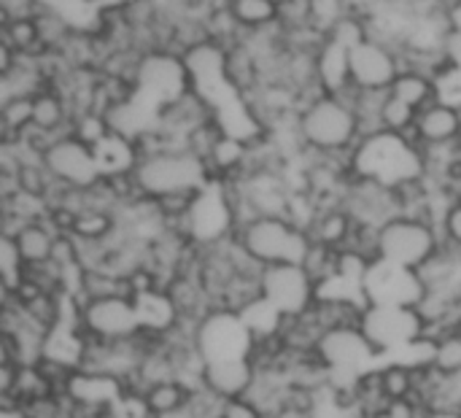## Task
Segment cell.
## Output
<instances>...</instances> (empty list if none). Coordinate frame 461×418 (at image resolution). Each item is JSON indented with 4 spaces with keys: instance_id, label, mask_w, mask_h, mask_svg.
Listing matches in <instances>:
<instances>
[{
    "instance_id": "obj_2",
    "label": "cell",
    "mask_w": 461,
    "mask_h": 418,
    "mask_svg": "<svg viewBox=\"0 0 461 418\" xmlns=\"http://www.w3.org/2000/svg\"><path fill=\"white\" fill-rule=\"evenodd\" d=\"M351 176L375 181L386 189H402L413 181L427 178L424 151L408 138L397 132H378L362 138L351 154Z\"/></svg>"
},
{
    "instance_id": "obj_12",
    "label": "cell",
    "mask_w": 461,
    "mask_h": 418,
    "mask_svg": "<svg viewBox=\"0 0 461 418\" xmlns=\"http://www.w3.org/2000/svg\"><path fill=\"white\" fill-rule=\"evenodd\" d=\"M362 292L367 305H392V308H421L429 295L419 270H408L384 259L370 262Z\"/></svg>"
},
{
    "instance_id": "obj_7",
    "label": "cell",
    "mask_w": 461,
    "mask_h": 418,
    "mask_svg": "<svg viewBox=\"0 0 461 418\" xmlns=\"http://www.w3.org/2000/svg\"><path fill=\"white\" fill-rule=\"evenodd\" d=\"M259 341L249 330L240 314L227 308H211L197 319L192 332V349L205 365L254 359Z\"/></svg>"
},
{
    "instance_id": "obj_14",
    "label": "cell",
    "mask_w": 461,
    "mask_h": 418,
    "mask_svg": "<svg viewBox=\"0 0 461 418\" xmlns=\"http://www.w3.org/2000/svg\"><path fill=\"white\" fill-rule=\"evenodd\" d=\"M405 70L400 49L375 38L362 41L348 51V81L362 92H389Z\"/></svg>"
},
{
    "instance_id": "obj_29",
    "label": "cell",
    "mask_w": 461,
    "mask_h": 418,
    "mask_svg": "<svg viewBox=\"0 0 461 418\" xmlns=\"http://www.w3.org/2000/svg\"><path fill=\"white\" fill-rule=\"evenodd\" d=\"M0 418H30V416H27L24 405H19V403H11V400H3Z\"/></svg>"
},
{
    "instance_id": "obj_5",
    "label": "cell",
    "mask_w": 461,
    "mask_h": 418,
    "mask_svg": "<svg viewBox=\"0 0 461 418\" xmlns=\"http://www.w3.org/2000/svg\"><path fill=\"white\" fill-rule=\"evenodd\" d=\"M173 230H178L197 251H213L235 241L238 216L227 181L213 178L203 192H197L186 219Z\"/></svg>"
},
{
    "instance_id": "obj_31",
    "label": "cell",
    "mask_w": 461,
    "mask_h": 418,
    "mask_svg": "<svg viewBox=\"0 0 461 418\" xmlns=\"http://www.w3.org/2000/svg\"><path fill=\"white\" fill-rule=\"evenodd\" d=\"M365 418H392L386 411H381V413H373V416H365Z\"/></svg>"
},
{
    "instance_id": "obj_24",
    "label": "cell",
    "mask_w": 461,
    "mask_h": 418,
    "mask_svg": "<svg viewBox=\"0 0 461 418\" xmlns=\"http://www.w3.org/2000/svg\"><path fill=\"white\" fill-rule=\"evenodd\" d=\"M432 370L440 376H461V332L451 330L435 341V354H432Z\"/></svg>"
},
{
    "instance_id": "obj_30",
    "label": "cell",
    "mask_w": 461,
    "mask_h": 418,
    "mask_svg": "<svg viewBox=\"0 0 461 418\" xmlns=\"http://www.w3.org/2000/svg\"><path fill=\"white\" fill-rule=\"evenodd\" d=\"M421 418H461V408H427Z\"/></svg>"
},
{
    "instance_id": "obj_15",
    "label": "cell",
    "mask_w": 461,
    "mask_h": 418,
    "mask_svg": "<svg viewBox=\"0 0 461 418\" xmlns=\"http://www.w3.org/2000/svg\"><path fill=\"white\" fill-rule=\"evenodd\" d=\"M421 151L461 143V111L446 103H429L424 111H419L413 132L408 135Z\"/></svg>"
},
{
    "instance_id": "obj_4",
    "label": "cell",
    "mask_w": 461,
    "mask_h": 418,
    "mask_svg": "<svg viewBox=\"0 0 461 418\" xmlns=\"http://www.w3.org/2000/svg\"><path fill=\"white\" fill-rule=\"evenodd\" d=\"M235 241L259 268L303 265L313 249V238L289 216H259L238 230Z\"/></svg>"
},
{
    "instance_id": "obj_6",
    "label": "cell",
    "mask_w": 461,
    "mask_h": 418,
    "mask_svg": "<svg viewBox=\"0 0 461 418\" xmlns=\"http://www.w3.org/2000/svg\"><path fill=\"white\" fill-rule=\"evenodd\" d=\"M440 249H443L440 224L419 216H394L378 230L375 238V259L408 270H421L440 254Z\"/></svg>"
},
{
    "instance_id": "obj_18",
    "label": "cell",
    "mask_w": 461,
    "mask_h": 418,
    "mask_svg": "<svg viewBox=\"0 0 461 418\" xmlns=\"http://www.w3.org/2000/svg\"><path fill=\"white\" fill-rule=\"evenodd\" d=\"M57 238L59 235L54 232V227L49 224V219H43V222L24 224L14 235V243H16V251H19V257L24 259L27 268H41V265L51 262Z\"/></svg>"
},
{
    "instance_id": "obj_23",
    "label": "cell",
    "mask_w": 461,
    "mask_h": 418,
    "mask_svg": "<svg viewBox=\"0 0 461 418\" xmlns=\"http://www.w3.org/2000/svg\"><path fill=\"white\" fill-rule=\"evenodd\" d=\"M0 273H3L5 297H11V295L27 281V273H30V268L24 265V259H22L19 251H16L14 238H5V235H3V241H0Z\"/></svg>"
},
{
    "instance_id": "obj_9",
    "label": "cell",
    "mask_w": 461,
    "mask_h": 418,
    "mask_svg": "<svg viewBox=\"0 0 461 418\" xmlns=\"http://www.w3.org/2000/svg\"><path fill=\"white\" fill-rule=\"evenodd\" d=\"M313 357L327 370L330 384H335L343 376H348L357 384L381 359L378 351L370 346V341L365 338V332L359 327H335V330H327L319 338V343L313 349Z\"/></svg>"
},
{
    "instance_id": "obj_28",
    "label": "cell",
    "mask_w": 461,
    "mask_h": 418,
    "mask_svg": "<svg viewBox=\"0 0 461 418\" xmlns=\"http://www.w3.org/2000/svg\"><path fill=\"white\" fill-rule=\"evenodd\" d=\"M446 57H448V65L459 68L461 70V30L448 35V43H446Z\"/></svg>"
},
{
    "instance_id": "obj_3",
    "label": "cell",
    "mask_w": 461,
    "mask_h": 418,
    "mask_svg": "<svg viewBox=\"0 0 461 418\" xmlns=\"http://www.w3.org/2000/svg\"><path fill=\"white\" fill-rule=\"evenodd\" d=\"M132 178L140 197L159 203L167 197L197 195L216 176L211 165L197 154H192L189 149H159L138 157Z\"/></svg>"
},
{
    "instance_id": "obj_13",
    "label": "cell",
    "mask_w": 461,
    "mask_h": 418,
    "mask_svg": "<svg viewBox=\"0 0 461 418\" xmlns=\"http://www.w3.org/2000/svg\"><path fill=\"white\" fill-rule=\"evenodd\" d=\"M78 327L86 341H97V343H127L140 338V319L132 297L81 303Z\"/></svg>"
},
{
    "instance_id": "obj_16",
    "label": "cell",
    "mask_w": 461,
    "mask_h": 418,
    "mask_svg": "<svg viewBox=\"0 0 461 418\" xmlns=\"http://www.w3.org/2000/svg\"><path fill=\"white\" fill-rule=\"evenodd\" d=\"M257 378H259V368L254 359L216 362V365H205L203 386L219 400H238V397L251 395V389L257 386Z\"/></svg>"
},
{
    "instance_id": "obj_10",
    "label": "cell",
    "mask_w": 461,
    "mask_h": 418,
    "mask_svg": "<svg viewBox=\"0 0 461 418\" xmlns=\"http://www.w3.org/2000/svg\"><path fill=\"white\" fill-rule=\"evenodd\" d=\"M259 297L267 300L284 319H303L313 311L319 300V286L303 265L262 268Z\"/></svg>"
},
{
    "instance_id": "obj_26",
    "label": "cell",
    "mask_w": 461,
    "mask_h": 418,
    "mask_svg": "<svg viewBox=\"0 0 461 418\" xmlns=\"http://www.w3.org/2000/svg\"><path fill=\"white\" fill-rule=\"evenodd\" d=\"M111 418H154L143 395H135V392H124L111 408H108Z\"/></svg>"
},
{
    "instance_id": "obj_17",
    "label": "cell",
    "mask_w": 461,
    "mask_h": 418,
    "mask_svg": "<svg viewBox=\"0 0 461 418\" xmlns=\"http://www.w3.org/2000/svg\"><path fill=\"white\" fill-rule=\"evenodd\" d=\"M357 230H359L357 219L343 205L319 208L316 219L308 227L313 243L327 246L332 251H348L354 246V241H357Z\"/></svg>"
},
{
    "instance_id": "obj_20",
    "label": "cell",
    "mask_w": 461,
    "mask_h": 418,
    "mask_svg": "<svg viewBox=\"0 0 461 418\" xmlns=\"http://www.w3.org/2000/svg\"><path fill=\"white\" fill-rule=\"evenodd\" d=\"M389 95L400 103H405L408 108H413L416 114L424 111L429 103L438 100V92H435V78L421 73V70H413V68H405L400 73V78L392 84Z\"/></svg>"
},
{
    "instance_id": "obj_21",
    "label": "cell",
    "mask_w": 461,
    "mask_h": 418,
    "mask_svg": "<svg viewBox=\"0 0 461 418\" xmlns=\"http://www.w3.org/2000/svg\"><path fill=\"white\" fill-rule=\"evenodd\" d=\"M378 370H381V389L389 403H402V400L419 403V370H411V368H402L394 362L384 365Z\"/></svg>"
},
{
    "instance_id": "obj_25",
    "label": "cell",
    "mask_w": 461,
    "mask_h": 418,
    "mask_svg": "<svg viewBox=\"0 0 461 418\" xmlns=\"http://www.w3.org/2000/svg\"><path fill=\"white\" fill-rule=\"evenodd\" d=\"M440 235L443 246L461 254V200H451L440 216Z\"/></svg>"
},
{
    "instance_id": "obj_8",
    "label": "cell",
    "mask_w": 461,
    "mask_h": 418,
    "mask_svg": "<svg viewBox=\"0 0 461 418\" xmlns=\"http://www.w3.org/2000/svg\"><path fill=\"white\" fill-rule=\"evenodd\" d=\"M359 330L365 332L370 346L378 351V357L429 341V322L421 314V308L367 305L362 311Z\"/></svg>"
},
{
    "instance_id": "obj_1",
    "label": "cell",
    "mask_w": 461,
    "mask_h": 418,
    "mask_svg": "<svg viewBox=\"0 0 461 418\" xmlns=\"http://www.w3.org/2000/svg\"><path fill=\"white\" fill-rule=\"evenodd\" d=\"M297 141L316 157H351L362 141L359 116L348 97L343 95H319L300 105Z\"/></svg>"
},
{
    "instance_id": "obj_11",
    "label": "cell",
    "mask_w": 461,
    "mask_h": 418,
    "mask_svg": "<svg viewBox=\"0 0 461 418\" xmlns=\"http://www.w3.org/2000/svg\"><path fill=\"white\" fill-rule=\"evenodd\" d=\"M43 168L49 170V176L68 189H78V192H89L103 181L95 149L84 141H78L76 135L65 132L57 135L51 141V146L43 151L41 157Z\"/></svg>"
},
{
    "instance_id": "obj_27",
    "label": "cell",
    "mask_w": 461,
    "mask_h": 418,
    "mask_svg": "<svg viewBox=\"0 0 461 418\" xmlns=\"http://www.w3.org/2000/svg\"><path fill=\"white\" fill-rule=\"evenodd\" d=\"M219 418H267L265 411L251 400V397H238V400H224Z\"/></svg>"
},
{
    "instance_id": "obj_22",
    "label": "cell",
    "mask_w": 461,
    "mask_h": 418,
    "mask_svg": "<svg viewBox=\"0 0 461 418\" xmlns=\"http://www.w3.org/2000/svg\"><path fill=\"white\" fill-rule=\"evenodd\" d=\"M143 400L151 411V416H167L173 411H181L184 405L192 403V392L181 384V381H162L154 384L143 392Z\"/></svg>"
},
{
    "instance_id": "obj_19",
    "label": "cell",
    "mask_w": 461,
    "mask_h": 418,
    "mask_svg": "<svg viewBox=\"0 0 461 418\" xmlns=\"http://www.w3.org/2000/svg\"><path fill=\"white\" fill-rule=\"evenodd\" d=\"M230 11L246 35L273 30L281 22L278 0H230Z\"/></svg>"
}]
</instances>
